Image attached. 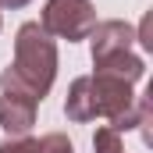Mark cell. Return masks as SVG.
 I'll return each instance as SVG.
<instances>
[{"label":"cell","mask_w":153,"mask_h":153,"mask_svg":"<svg viewBox=\"0 0 153 153\" xmlns=\"http://www.w3.org/2000/svg\"><path fill=\"white\" fill-rule=\"evenodd\" d=\"M64 114L71 117V121H93L96 117V103H93V85H89V75H82L71 82V89H68V100H64Z\"/></svg>","instance_id":"obj_6"},{"label":"cell","mask_w":153,"mask_h":153,"mask_svg":"<svg viewBox=\"0 0 153 153\" xmlns=\"http://www.w3.org/2000/svg\"><path fill=\"white\" fill-rule=\"evenodd\" d=\"M39 153H75V146H71V139H68V135L50 132V135H43V139H39Z\"/></svg>","instance_id":"obj_9"},{"label":"cell","mask_w":153,"mask_h":153,"mask_svg":"<svg viewBox=\"0 0 153 153\" xmlns=\"http://www.w3.org/2000/svg\"><path fill=\"white\" fill-rule=\"evenodd\" d=\"M96 71L117 75V78H125V82H139V78H143V71H146V61H143V57H135V53L128 50V53H121V57L100 61V64H96Z\"/></svg>","instance_id":"obj_7"},{"label":"cell","mask_w":153,"mask_h":153,"mask_svg":"<svg viewBox=\"0 0 153 153\" xmlns=\"http://www.w3.org/2000/svg\"><path fill=\"white\" fill-rule=\"evenodd\" d=\"M89 85H93V103H96V117H107L114 121L117 114H125L132 103H135V93H132V82L117 75H107V71H96L89 75Z\"/></svg>","instance_id":"obj_3"},{"label":"cell","mask_w":153,"mask_h":153,"mask_svg":"<svg viewBox=\"0 0 153 153\" xmlns=\"http://www.w3.org/2000/svg\"><path fill=\"white\" fill-rule=\"evenodd\" d=\"M25 4H29V0H0V7H11V11H14V7H25Z\"/></svg>","instance_id":"obj_11"},{"label":"cell","mask_w":153,"mask_h":153,"mask_svg":"<svg viewBox=\"0 0 153 153\" xmlns=\"http://www.w3.org/2000/svg\"><path fill=\"white\" fill-rule=\"evenodd\" d=\"M89 43H93V64H100V61H111V57L128 53L132 43H135V29L128 22H117V18L96 22V29L89 32Z\"/></svg>","instance_id":"obj_4"},{"label":"cell","mask_w":153,"mask_h":153,"mask_svg":"<svg viewBox=\"0 0 153 153\" xmlns=\"http://www.w3.org/2000/svg\"><path fill=\"white\" fill-rule=\"evenodd\" d=\"M0 29H4V22H0Z\"/></svg>","instance_id":"obj_12"},{"label":"cell","mask_w":153,"mask_h":153,"mask_svg":"<svg viewBox=\"0 0 153 153\" xmlns=\"http://www.w3.org/2000/svg\"><path fill=\"white\" fill-rule=\"evenodd\" d=\"M0 153H39V143L29 139V135H18V139L0 143Z\"/></svg>","instance_id":"obj_10"},{"label":"cell","mask_w":153,"mask_h":153,"mask_svg":"<svg viewBox=\"0 0 153 153\" xmlns=\"http://www.w3.org/2000/svg\"><path fill=\"white\" fill-rule=\"evenodd\" d=\"M39 25L57 39L78 43V39H89V32L96 29V7L89 0H46Z\"/></svg>","instance_id":"obj_2"},{"label":"cell","mask_w":153,"mask_h":153,"mask_svg":"<svg viewBox=\"0 0 153 153\" xmlns=\"http://www.w3.org/2000/svg\"><path fill=\"white\" fill-rule=\"evenodd\" d=\"M18 78H25L39 93V100L50 93L53 78H57V43L53 36L39 25V22H25L14 36V64H11Z\"/></svg>","instance_id":"obj_1"},{"label":"cell","mask_w":153,"mask_h":153,"mask_svg":"<svg viewBox=\"0 0 153 153\" xmlns=\"http://www.w3.org/2000/svg\"><path fill=\"white\" fill-rule=\"evenodd\" d=\"M36 125V103L25 100V96H0V128L18 139V135H29Z\"/></svg>","instance_id":"obj_5"},{"label":"cell","mask_w":153,"mask_h":153,"mask_svg":"<svg viewBox=\"0 0 153 153\" xmlns=\"http://www.w3.org/2000/svg\"><path fill=\"white\" fill-rule=\"evenodd\" d=\"M93 153H125L121 146V132H114L111 125H100L93 135Z\"/></svg>","instance_id":"obj_8"}]
</instances>
